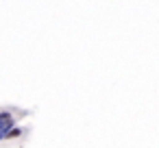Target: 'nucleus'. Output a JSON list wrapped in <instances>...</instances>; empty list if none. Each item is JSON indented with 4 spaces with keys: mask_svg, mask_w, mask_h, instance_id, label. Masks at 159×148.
<instances>
[{
    "mask_svg": "<svg viewBox=\"0 0 159 148\" xmlns=\"http://www.w3.org/2000/svg\"><path fill=\"white\" fill-rule=\"evenodd\" d=\"M7 128H13V120L7 111H0V137H5Z\"/></svg>",
    "mask_w": 159,
    "mask_h": 148,
    "instance_id": "obj_1",
    "label": "nucleus"
},
{
    "mask_svg": "<svg viewBox=\"0 0 159 148\" xmlns=\"http://www.w3.org/2000/svg\"><path fill=\"white\" fill-rule=\"evenodd\" d=\"M20 133H22V128H11V131H7V133H5V137H9V139H11V137H18Z\"/></svg>",
    "mask_w": 159,
    "mask_h": 148,
    "instance_id": "obj_2",
    "label": "nucleus"
},
{
    "mask_svg": "<svg viewBox=\"0 0 159 148\" xmlns=\"http://www.w3.org/2000/svg\"><path fill=\"white\" fill-rule=\"evenodd\" d=\"M0 139H2V137H0Z\"/></svg>",
    "mask_w": 159,
    "mask_h": 148,
    "instance_id": "obj_3",
    "label": "nucleus"
}]
</instances>
